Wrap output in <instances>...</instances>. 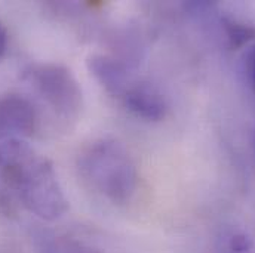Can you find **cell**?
I'll list each match as a JSON object with an SVG mask.
<instances>
[{
  "instance_id": "obj_2",
  "label": "cell",
  "mask_w": 255,
  "mask_h": 253,
  "mask_svg": "<svg viewBox=\"0 0 255 253\" xmlns=\"http://www.w3.org/2000/svg\"><path fill=\"white\" fill-rule=\"evenodd\" d=\"M83 182L115 204L128 203L138 187L136 165L124 144L100 138L86 144L77 156Z\"/></svg>"
},
{
  "instance_id": "obj_7",
  "label": "cell",
  "mask_w": 255,
  "mask_h": 253,
  "mask_svg": "<svg viewBox=\"0 0 255 253\" xmlns=\"http://www.w3.org/2000/svg\"><path fill=\"white\" fill-rule=\"evenodd\" d=\"M37 253H95L77 239L52 231H37L33 237Z\"/></svg>"
},
{
  "instance_id": "obj_6",
  "label": "cell",
  "mask_w": 255,
  "mask_h": 253,
  "mask_svg": "<svg viewBox=\"0 0 255 253\" xmlns=\"http://www.w3.org/2000/svg\"><path fill=\"white\" fill-rule=\"evenodd\" d=\"M88 70L95 80L115 98H121L128 87L135 82L129 65L125 61L104 54H95L88 58Z\"/></svg>"
},
{
  "instance_id": "obj_5",
  "label": "cell",
  "mask_w": 255,
  "mask_h": 253,
  "mask_svg": "<svg viewBox=\"0 0 255 253\" xmlns=\"http://www.w3.org/2000/svg\"><path fill=\"white\" fill-rule=\"evenodd\" d=\"M135 117L145 122H162L169 111L166 98L151 84L135 80L119 98Z\"/></svg>"
},
{
  "instance_id": "obj_4",
  "label": "cell",
  "mask_w": 255,
  "mask_h": 253,
  "mask_svg": "<svg viewBox=\"0 0 255 253\" xmlns=\"http://www.w3.org/2000/svg\"><path fill=\"white\" fill-rule=\"evenodd\" d=\"M37 111L30 99L19 93L0 98V142L6 139H27L37 130Z\"/></svg>"
},
{
  "instance_id": "obj_8",
  "label": "cell",
  "mask_w": 255,
  "mask_h": 253,
  "mask_svg": "<svg viewBox=\"0 0 255 253\" xmlns=\"http://www.w3.org/2000/svg\"><path fill=\"white\" fill-rule=\"evenodd\" d=\"M223 30L226 33L227 45L230 49H239L255 40V27L241 22L233 18H223L221 19Z\"/></svg>"
},
{
  "instance_id": "obj_10",
  "label": "cell",
  "mask_w": 255,
  "mask_h": 253,
  "mask_svg": "<svg viewBox=\"0 0 255 253\" xmlns=\"http://www.w3.org/2000/svg\"><path fill=\"white\" fill-rule=\"evenodd\" d=\"M247 73L255 90V45L251 46V49L247 54Z\"/></svg>"
},
{
  "instance_id": "obj_9",
  "label": "cell",
  "mask_w": 255,
  "mask_h": 253,
  "mask_svg": "<svg viewBox=\"0 0 255 253\" xmlns=\"http://www.w3.org/2000/svg\"><path fill=\"white\" fill-rule=\"evenodd\" d=\"M223 253H254L253 242L245 233L235 231L227 237Z\"/></svg>"
},
{
  "instance_id": "obj_3",
  "label": "cell",
  "mask_w": 255,
  "mask_h": 253,
  "mask_svg": "<svg viewBox=\"0 0 255 253\" xmlns=\"http://www.w3.org/2000/svg\"><path fill=\"white\" fill-rule=\"evenodd\" d=\"M39 98L65 123H73L83 110V92L73 71L63 64L36 63L24 71Z\"/></svg>"
},
{
  "instance_id": "obj_1",
  "label": "cell",
  "mask_w": 255,
  "mask_h": 253,
  "mask_svg": "<svg viewBox=\"0 0 255 253\" xmlns=\"http://www.w3.org/2000/svg\"><path fill=\"white\" fill-rule=\"evenodd\" d=\"M0 178L28 212L43 221H55L68 209L52 162L24 139L0 142Z\"/></svg>"
},
{
  "instance_id": "obj_11",
  "label": "cell",
  "mask_w": 255,
  "mask_h": 253,
  "mask_svg": "<svg viewBox=\"0 0 255 253\" xmlns=\"http://www.w3.org/2000/svg\"><path fill=\"white\" fill-rule=\"evenodd\" d=\"M6 48H7V33H6L4 25L0 22V60L3 58L6 52Z\"/></svg>"
}]
</instances>
